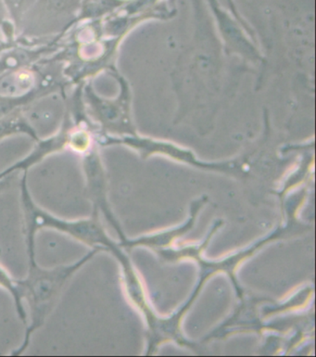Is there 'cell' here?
<instances>
[{"label": "cell", "instance_id": "obj_1", "mask_svg": "<svg viewBox=\"0 0 316 357\" xmlns=\"http://www.w3.org/2000/svg\"><path fill=\"white\" fill-rule=\"evenodd\" d=\"M100 251L93 249L75 263L52 269L42 268L36 264V257H28L29 269L27 278L15 280V286L20 302L24 299L29 305L31 323L27 326L24 342L11 353V356H19L25 352L33 333L44 325L57 305L68 281Z\"/></svg>", "mask_w": 316, "mask_h": 357}, {"label": "cell", "instance_id": "obj_2", "mask_svg": "<svg viewBox=\"0 0 316 357\" xmlns=\"http://www.w3.org/2000/svg\"><path fill=\"white\" fill-rule=\"evenodd\" d=\"M27 174L28 172H24L21 181V201L28 255H36V232L43 229L57 230L86 245L91 246L93 249H109L115 251L114 244L107 237L98 222V213H94L91 218L65 220L38 206L28 190Z\"/></svg>", "mask_w": 316, "mask_h": 357}, {"label": "cell", "instance_id": "obj_3", "mask_svg": "<svg viewBox=\"0 0 316 357\" xmlns=\"http://www.w3.org/2000/svg\"><path fill=\"white\" fill-rule=\"evenodd\" d=\"M82 0H36L25 13L22 35L47 36L67 32L75 24Z\"/></svg>", "mask_w": 316, "mask_h": 357}, {"label": "cell", "instance_id": "obj_4", "mask_svg": "<svg viewBox=\"0 0 316 357\" xmlns=\"http://www.w3.org/2000/svg\"><path fill=\"white\" fill-rule=\"evenodd\" d=\"M20 114L36 142L54 136L68 116L63 90L59 93L55 89L38 96L20 109Z\"/></svg>", "mask_w": 316, "mask_h": 357}, {"label": "cell", "instance_id": "obj_5", "mask_svg": "<svg viewBox=\"0 0 316 357\" xmlns=\"http://www.w3.org/2000/svg\"><path fill=\"white\" fill-rule=\"evenodd\" d=\"M18 134H25L36 139L29 128L22 120L20 109L7 116L0 118V140L16 136Z\"/></svg>", "mask_w": 316, "mask_h": 357}, {"label": "cell", "instance_id": "obj_6", "mask_svg": "<svg viewBox=\"0 0 316 357\" xmlns=\"http://www.w3.org/2000/svg\"><path fill=\"white\" fill-rule=\"evenodd\" d=\"M2 1L16 28V32H20L22 19L36 0H2Z\"/></svg>", "mask_w": 316, "mask_h": 357}, {"label": "cell", "instance_id": "obj_7", "mask_svg": "<svg viewBox=\"0 0 316 357\" xmlns=\"http://www.w3.org/2000/svg\"><path fill=\"white\" fill-rule=\"evenodd\" d=\"M0 286L7 289V291H10V294L13 295V299L15 301L16 308L17 310H18L19 316L21 317L22 320H24L25 324H27V313H25L24 308L22 307V303L20 302L18 294H17L15 280H13V278L8 275V273L2 268L1 266H0Z\"/></svg>", "mask_w": 316, "mask_h": 357}, {"label": "cell", "instance_id": "obj_8", "mask_svg": "<svg viewBox=\"0 0 316 357\" xmlns=\"http://www.w3.org/2000/svg\"><path fill=\"white\" fill-rule=\"evenodd\" d=\"M15 33L16 28L8 16L7 8L2 0H0V43L4 39L7 40L8 43L13 41Z\"/></svg>", "mask_w": 316, "mask_h": 357}]
</instances>
